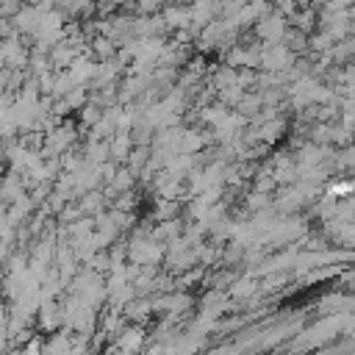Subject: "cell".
<instances>
[{"instance_id": "9", "label": "cell", "mask_w": 355, "mask_h": 355, "mask_svg": "<svg viewBox=\"0 0 355 355\" xmlns=\"http://www.w3.org/2000/svg\"><path fill=\"white\" fill-rule=\"evenodd\" d=\"M311 3H319V6H327V3H333V0H311Z\"/></svg>"}, {"instance_id": "2", "label": "cell", "mask_w": 355, "mask_h": 355, "mask_svg": "<svg viewBox=\"0 0 355 355\" xmlns=\"http://www.w3.org/2000/svg\"><path fill=\"white\" fill-rule=\"evenodd\" d=\"M294 64V53L277 42V44H261V67L266 72H288V67Z\"/></svg>"}, {"instance_id": "1", "label": "cell", "mask_w": 355, "mask_h": 355, "mask_svg": "<svg viewBox=\"0 0 355 355\" xmlns=\"http://www.w3.org/2000/svg\"><path fill=\"white\" fill-rule=\"evenodd\" d=\"M288 28H291V25L286 22V14H280L277 8H272V11H266V14L255 22V36H258L263 44H277V42L286 39Z\"/></svg>"}, {"instance_id": "8", "label": "cell", "mask_w": 355, "mask_h": 355, "mask_svg": "<svg viewBox=\"0 0 355 355\" xmlns=\"http://www.w3.org/2000/svg\"><path fill=\"white\" fill-rule=\"evenodd\" d=\"M80 116H83V122H89V125H97V122L103 119V114H100V108H97V105H83Z\"/></svg>"}, {"instance_id": "3", "label": "cell", "mask_w": 355, "mask_h": 355, "mask_svg": "<svg viewBox=\"0 0 355 355\" xmlns=\"http://www.w3.org/2000/svg\"><path fill=\"white\" fill-rule=\"evenodd\" d=\"M161 17H164L166 28L175 31V33H178V31H191V25H194L191 6H183V3H169V6H164Z\"/></svg>"}, {"instance_id": "5", "label": "cell", "mask_w": 355, "mask_h": 355, "mask_svg": "<svg viewBox=\"0 0 355 355\" xmlns=\"http://www.w3.org/2000/svg\"><path fill=\"white\" fill-rule=\"evenodd\" d=\"M288 19H291V28H297V31H302V33H308V31H311V28L316 25V19H319V14H316L313 8H308V6H305V8H300V11H297L294 17H288Z\"/></svg>"}, {"instance_id": "4", "label": "cell", "mask_w": 355, "mask_h": 355, "mask_svg": "<svg viewBox=\"0 0 355 355\" xmlns=\"http://www.w3.org/2000/svg\"><path fill=\"white\" fill-rule=\"evenodd\" d=\"M166 31H169V28H166V22H164L161 14H153V17H136V28H133V33H136L139 39H164Z\"/></svg>"}, {"instance_id": "7", "label": "cell", "mask_w": 355, "mask_h": 355, "mask_svg": "<svg viewBox=\"0 0 355 355\" xmlns=\"http://www.w3.org/2000/svg\"><path fill=\"white\" fill-rule=\"evenodd\" d=\"M352 55H355V39H349V36L341 39V42L330 50V58H336V61H349Z\"/></svg>"}, {"instance_id": "6", "label": "cell", "mask_w": 355, "mask_h": 355, "mask_svg": "<svg viewBox=\"0 0 355 355\" xmlns=\"http://www.w3.org/2000/svg\"><path fill=\"white\" fill-rule=\"evenodd\" d=\"M92 50L97 53V58L111 61V55L116 53V42H114L111 36H94V39H92Z\"/></svg>"}]
</instances>
